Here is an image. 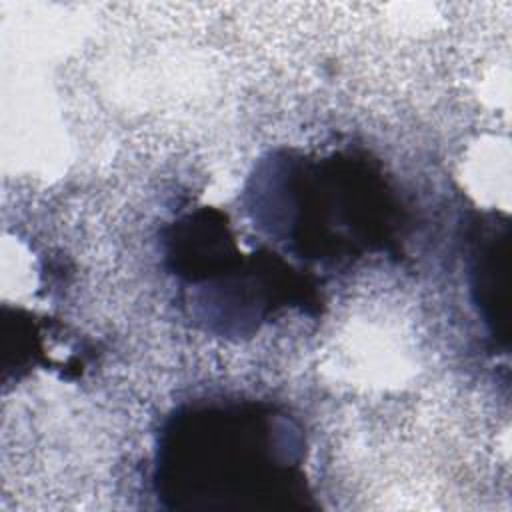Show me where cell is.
Here are the masks:
<instances>
[{
	"label": "cell",
	"mask_w": 512,
	"mask_h": 512,
	"mask_svg": "<svg viewBox=\"0 0 512 512\" xmlns=\"http://www.w3.org/2000/svg\"><path fill=\"white\" fill-rule=\"evenodd\" d=\"M470 290L488 334L502 346L510 340V224L486 214L474 224Z\"/></svg>",
	"instance_id": "cell-4"
},
{
	"label": "cell",
	"mask_w": 512,
	"mask_h": 512,
	"mask_svg": "<svg viewBox=\"0 0 512 512\" xmlns=\"http://www.w3.org/2000/svg\"><path fill=\"white\" fill-rule=\"evenodd\" d=\"M244 204L270 240L324 264L386 250L400 224L390 184L354 152H270L248 180Z\"/></svg>",
	"instance_id": "cell-2"
},
{
	"label": "cell",
	"mask_w": 512,
	"mask_h": 512,
	"mask_svg": "<svg viewBox=\"0 0 512 512\" xmlns=\"http://www.w3.org/2000/svg\"><path fill=\"white\" fill-rule=\"evenodd\" d=\"M166 246L192 320L220 336H248L284 308L316 304L314 286L282 256L242 254L226 216L214 208L178 218Z\"/></svg>",
	"instance_id": "cell-3"
},
{
	"label": "cell",
	"mask_w": 512,
	"mask_h": 512,
	"mask_svg": "<svg viewBox=\"0 0 512 512\" xmlns=\"http://www.w3.org/2000/svg\"><path fill=\"white\" fill-rule=\"evenodd\" d=\"M300 424L254 400H200L160 428L154 488L170 508L286 510L308 496Z\"/></svg>",
	"instance_id": "cell-1"
}]
</instances>
